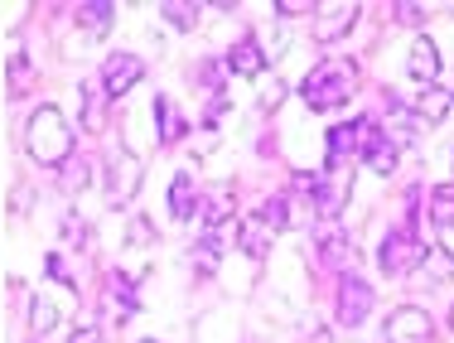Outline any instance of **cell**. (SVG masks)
I'll list each match as a JSON object with an SVG mask.
<instances>
[{
  "label": "cell",
  "mask_w": 454,
  "mask_h": 343,
  "mask_svg": "<svg viewBox=\"0 0 454 343\" xmlns=\"http://www.w3.org/2000/svg\"><path fill=\"white\" fill-rule=\"evenodd\" d=\"M430 315L426 309H416V305H402V309H392L387 315V343H430Z\"/></svg>",
  "instance_id": "obj_9"
},
{
  "label": "cell",
  "mask_w": 454,
  "mask_h": 343,
  "mask_svg": "<svg viewBox=\"0 0 454 343\" xmlns=\"http://www.w3.org/2000/svg\"><path fill=\"white\" fill-rule=\"evenodd\" d=\"M68 343H106V339H102V329H97V324H82V329H73Z\"/></svg>",
  "instance_id": "obj_33"
},
{
  "label": "cell",
  "mask_w": 454,
  "mask_h": 343,
  "mask_svg": "<svg viewBox=\"0 0 454 343\" xmlns=\"http://www.w3.org/2000/svg\"><path fill=\"white\" fill-rule=\"evenodd\" d=\"M112 19H116V5H112V0H82V5H78V25L92 29V35H102Z\"/></svg>",
  "instance_id": "obj_20"
},
{
  "label": "cell",
  "mask_w": 454,
  "mask_h": 343,
  "mask_svg": "<svg viewBox=\"0 0 454 343\" xmlns=\"http://www.w3.org/2000/svg\"><path fill=\"white\" fill-rule=\"evenodd\" d=\"M290 222V208H286V199H266L262 208H256V228H266V232H280Z\"/></svg>",
  "instance_id": "obj_24"
},
{
  "label": "cell",
  "mask_w": 454,
  "mask_h": 343,
  "mask_svg": "<svg viewBox=\"0 0 454 343\" xmlns=\"http://www.w3.org/2000/svg\"><path fill=\"white\" fill-rule=\"evenodd\" d=\"M160 15H165L175 29H193V25H199V5H189V0H165Z\"/></svg>",
  "instance_id": "obj_25"
},
{
  "label": "cell",
  "mask_w": 454,
  "mask_h": 343,
  "mask_svg": "<svg viewBox=\"0 0 454 343\" xmlns=\"http://www.w3.org/2000/svg\"><path fill=\"white\" fill-rule=\"evenodd\" d=\"M367 121H372V116H363V121H353V126H333L329 131V160H348L353 150H363Z\"/></svg>",
  "instance_id": "obj_14"
},
{
  "label": "cell",
  "mask_w": 454,
  "mask_h": 343,
  "mask_svg": "<svg viewBox=\"0 0 454 343\" xmlns=\"http://www.w3.org/2000/svg\"><path fill=\"white\" fill-rule=\"evenodd\" d=\"M145 343H155V339H145Z\"/></svg>",
  "instance_id": "obj_36"
},
{
  "label": "cell",
  "mask_w": 454,
  "mask_h": 343,
  "mask_svg": "<svg viewBox=\"0 0 454 343\" xmlns=\"http://www.w3.org/2000/svg\"><path fill=\"white\" fill-rule=\"evenodd\" d=\"M29 88V53L15 49L10 53V92H25Z\"/></svg>",
  "instance_id": "obj_26"
},
{
  "label": "cell",
  "mask_w": 454,
  "mask_h": 343,
  "mask_svg": "<svg viewBox=\"0 0 454 343\" xmlns=\"http://www.w3.org/2000/svg\"><path fill=\"white\" fill-rule=\"evenodd\" d=\"M203 218H208V228H218V222H232V218H227V189L208 194V208H203Z\"/></svg>",
  "instance_id": "obj_27"
},
{
  "label": "cell",
  "mask_w": 454,
  "mask_h": 343,
  "mask_svg": "<svg viewBox=\"0 0 454 343\" xmlns=\"http://www.w3.org/2000/svg\"><path fill=\"white\" fill-rule=\"evenodd\" d=\"M377 261H382L387 276H411V271H420V261H426V242H416L411 228H392L387 242H382V252H377Z\"/></svg>",
  "instance_id": "obj_4"
},
{
  "label": "cell",
  "mask_w": 454,
  "mask_h": 343,
  "mask_svg": "<svg viewBox=\"0 0 454 343\" xmlns=\"http://www.w3.org/2000/svg\"><path fill=\"white\" fill-rule=\"evenodd\" d=\"M367 315H372V285L358 281V276H343L339 281V324L358 329Z\"/></svg>",
  "instance_id": "obj_8"
},
{
  "label": "cell",
  "mask_w": 454,
  "mask_h": 343,
  "mask_svg": "<svg viewBox=\"0 0 454 343\" xmlns=\"http://www.w3.org/2000/svg\"><path fill=\"white\" fill-rule=\"evenodd\" d=\"M450 106H454L450 92H440V88H420V97H416V116H420V126H440V121L450 116Z\"/></svg>",
  "instance_id": "obj_15"
},
{
  "label": "cell",
  "mask_w": 454,
  "mask_h": 343,
  "mask_svg": "<svg viewBox=\"0 0 454 343\" xmlns=\"http://www.w3.org/2000/svg\"><path fill=\"white\" fill-rule=\"evenodd\" d=\"M300 184H309L319 218H339L343 203H348V194H353V165H348V160H324L319 175L315 179H300Z\"/></svg>",
  "instance_id": "obj_3"
},
{
  "label": "cell",
  "mask_w": 454,
  "mask_h": 343,
  "mask_svg": "<svg viewBox=\"0 0 454 343\" xmlns=\"http://www.w3.org/2000/svg\"><path fill=\"white\" fill-rule=\"evenodd\" d=\"M392 10H396L402 25H420V19H426V5H416V0H402V5H392Z\"/></svg>",
  "instance_id": "obj_30"
},
{
  "label": "cell",
  "mask_w": 454,
  "mask_h": 343,
  "mask_svg": "<svg viewBox=\"0 0 454 343\" xmlns=\"http://www.w3.org/2000/svg\"><path fill=\"white\" fill-rule=\"evenodd\" d=\"M88 179H92V169L82 165V160H78V165H73V160L63 165V184H68V189H88Z\"/></svg>",
  "instance_id": "obj_29"
},
{
  "label": "cell",
  "mask_w": 454,
  "mask_h": 343,
  "mask_svg": "<svg viewBox=\"0 0 454 343\" xmlns=\"http://www.w3.org/2000/svg\"><path fill=\"white\" fill-rule=\"evenodd\" d=\"M430 222L435 228H454V184H440L430 194Z\"/></svg>",
  "instance_id": "obj_23"
},
{
  "label": "cell",
  "mask_w": 454,
  "mask_h": 343,
  "mask_svg": "<svg viewBox=\"0 0 454 343\" xmlns=\"http://www.w3.org/2000/svg\"><path fill=\"white\" fill-rule=\"evenodd\" d=\"M450 97H454V92H450Z\"/></svg>",
  "instance_id": "obj_37"
},
{
  "label": "cell",
  "mask_w": 454,
  "mask_h": 343,
  "mask_svg": "<svg viewBox=\"0 0 454 343\" xmlns=\"http://www.w3.org/2000/svg\"><path fill=\"white\" fill-rule=\"evenodd\" d=\"M155 116H160V141H165V145H175L179 136L189 131V121L179 116V106L169 97H155Z\"/></svg>",
  "instance_id": "obj_18"
},
{
  "label": "cell",
  "mask_w": 454,
  "mask_h": 343,
  "mask_svg": "<svg viewBox=\"0 0 454 343\" xmlns=\"http://www.w3.org/2000/svg\"><path fill=\"white\" fill-rule=\"evenodd\" d=\"M406 68H411V78L420 82V88H435V78H440V49L430 44V39H416L406 53Z\"/></svg>",
  "instance_id": "obj_11"
},
{
  "label": "cell",
  "mask_w": 454,
  "mask_h": 343,
  "mask_svg": "<svg viewBox=\"0 0 454 343\" xmlns=\"http://www.w3.org/2000/svg\"><path fill=\"white\" fill-rule=\"evenodd\" d=\"M78 106H82V126H88V131H102L106 126V92L97 88V82H82L78 88Z\"/></svg>",
  "instance_id": "obj_16"
},
{
  "label": "cell",
  "mask_w": 454,
  "mask_h": 343,
  "mask_svg": "<svg viewBox=\"0 0 454 343\" xmlns=\"http://www.w3.org/2000/svg\"><path fill=\"white\" fill-rule=\"evenodd\" d=\"M353 82H358L353 63L329 58V63H319V68L305 73V82H300V97H305L309 112H333V106H343V102L353 97V92H358Z\"/></svg>",
  "instance_id": "obj_2"
},
{
  "label": "cell",
  "mask_w": 454,
  "mask_h": 343,
  "mask_svg": "<svg viewBox=\"0 0 454 343\" xmlns=\"http://www.w3.org/2000/svg\"><path fill=\"white\" fill-rule=\"evenodd\" d=\"M353 256V246H348V238H343L339 228H324L319 232V261L324 266H343Z\"/></svg>",
  "instance_id": "obj_21"
},
{
  "label": "cell",
  "mask_w": 454,
  "mask_h": 343,
  "mask_svg": "<svg viewBox=\"0 0 454 343\" xmlns=\"http://www.w3.org/2000/svg\"><path fill=\"white\" fill-rule=\"evenodd\" d=\"M106 189H112L116 208H126V203L136 199V189H140V165H136V155L126 145H116V155L106 160Z\"/></svg>",
  "instance_id": "obj_6"
},
{
  "label": "cell",
  "mask_w": 454,
  "mask_h": 343,
  "mask_svg": "<svg viewBox=\"0 0 454 343\" xmlns=\"http://www.w3.org/2000/svg\"><path fill=\"white\" fill-rule=\"evenodd\" d=\"M150 238V222H136V228H131V242L140 246V242H145Z\"/></svg>",
  "instance_id": "obj_34"
},
{
  "label": "cell",
  "mask_w": 454,
  "mask_h": 343,
  "mask_svg": "<svg viewBox=\"0 0 454 343\" xmlns=\"http://www.w3.org/2000/svg\"><path fill=\"white\" fill-rule=\"evenodd\" d=\"M262 68H266V49L256 44V39H242V44L227 49V73H237V78H256Z\"/></svg>",
  "instance_id": "obj_12"
},
{
  "label": "cell",
  "mask_w": 454,
  "mask_h": 343,
  "mask_svg": "<svg viewBox=\"0 0 454 343\" xmlns=\"http://www.w3.org/2000/svg\"><path fill=\"white\" fill-rule=\"evenodd\" d=\"M363 160H367V169H377V175H392L396 169V141L377 121H367V131H363Z\"/></svg>",
  "instance_id": "obj_10"
},
{
  "label": "cell",
  "mask_w": 454,
  "mask_h": 343,
  "mask_svg": "<svg viewBox=\"0 0 454 343\" xmlns=\"http://www.w3.org/2000/svg\"><path fill=\"white\" fill-rule=\"evenodd\" d=\"M29 315H35V329H39V334H49V329L59 324V315H53L49 300H35V305H29Z\"/></svg>",
  "instance_id": "obj_28"
},
{
  "label": "cell",
  "mask_w": 454,
  "mask_h": 343,
  "mask_svg": "<svg viewBox=\"0 0 454 343\" xmlns=\"http://www.w3.org/2000/svg\"><path fill=\"white\" fill-rule=\"evenodd\" d=\"M450 329H454V309H450Z\"/></svg>",
  "instance_id": "obj_35"
},
{
  "label": "cell",
  "mask_w": 454,
  "mask_h": 343,
  "mask_svg": "<svg viewBox=\"0 0 454 343\" xmlns=\"http://www.w3.org/2000/svg\"><path fill=\"white\" fill-rule=\"evenodd\" d=\"M280 97H286V82H271V88L262 92V112H276Z\"/></svg>",
  "instance_id": "obj_32"
},
{
  "label": "cell",
  "mask_w": 454,
  "mask_h": 343,
  "mask_svg": "<svg viewBox=\"0 0 454 343\" xmlns=\"http://www.w3.org/2000/svg\"><path fill=\"white\" fill-rule=\"evenodd\" d=\"M140 78H145V63H140L136 53H121V49H116L112 58L102 63V78H97V88H102L106 97L116 102V97H126V92H131Z\"/></svg>",
  "instance_id": "obj_5"
},
{
  "label": "cell",
  "mask_w": 454,
  "mask_h": 343,
  "mask_svg": "<svg viewBox=\"0 0 454 343\" xmlns=\"http://www.w3.org/2000/svg\"><path fill=\"white\" fill-rule=\"evenodd\" d=\"M420 266H426V281H435V285L454 281V256L440 242H426V261H420Z\"/></svg>",
  "instance_id": "obj_22"
},
{
  "label": "cell",
  "mask_w": 454,
  "mask_h": 343,
  "mask_svg": "<svg viewBox=\"0 0 454 343\" xmlns=\"http://www.w3.org/2000/svg\"><path fill=\"white\" fill-rule=\"evenodd\" d=\"M363 5H353V0H329V5H315V39L319 44H333V39H343L353 29V19H358Z\"/></svg>",
  "instance_id": "obj_7"
},
{
  "label": "cell",
  "mask_w": 454,
  "mask_h": 343,
  "mask_svg": "<svg viewBox=\"0 0 454 343\" xmlns=\"http://www.w3.org/2000/svg\"><path fill=\"white\" fill-rule=\"evenodd\" d=\"M276 10H280V15H290V19H295V15H315L309 0H276Z\"/></svg>",
  "instance_id": "obj_31"
},
{
  "label": "cell",
  "mask_w": 454,
  "mask_h": 343,
  "mask_svg": "<svg viewBox=\"0 0 454 343\" xmlns=\"http://www.w3.org/2000/svg\"><path fill=\"white\" fill-rule=\"evenodd\" d=\"M193 208H199V203H193V179L179 169L175 184H169V213H175L179 222H189V218H193Z\"/></svg>",
  "instance_id": "obj_19"
},
{
  "label": "cell",
  "mask_w": 454,
  "mask_h": 343,
  "mask_svg": "<svg viewBox=\"0 0 454 343\" xmlns=\"http://www.w3.org/2000/svg\"><path fill=\"white\" fill-rule=\"evenodd\" d=\"M227 242H237V222H218V228L203 232V242H199V271H213V266H218V256H223Z\"/></svg>",
  "instance_id": "obj_13"
},
{
  "label": "cell",
  "mask_w": 454,
  "mask_h": 343,
  "mask_svg": "<svg viewBox=\"0 0 454 343\" xmlns=\"http://www.w3.org/2000/svg\"><path fill=\"white\" fill-rule=\"evenodd\" d=\"M106 305H116V324H121L126 315H136V291H131V281H126L121 271L106 276Z\"/></svg>",
  "instance_id": "obj_17"
},
{
  "label": "cell",
  "mask_w": 454,
  "mask_h": 343,
  "mask_svg": "<svg viewBox=\"0 0 454 343\" xmlns=\"http://www.w3.org/2000/svg\"><path fill=\"white\" fill-rule=\"evenodd\" d=\"M25 150H29V160H35V165H44V169H63L73 160V126H68V116H63L53 102H44V106H35V112H29V121H25Z\"/></svg>",
  "instance_id": "obj_1"
}]
</instances>
